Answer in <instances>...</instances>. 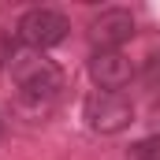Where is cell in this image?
Wrapping results in <instances>:
<instances>
[{"label": "cell", "instance_id": "9", "mask_svg": "<svg viewBox=\"0 0 160 160\" xmlns=\"http://www.w3.org/2000/svg\"><path fill=\"white\" fill-rule=\"evenodd\" d=\"M0 138H4V119H0Z\"/></svg>", "mask_w": 160, "mask_h": 160}, {"label": "cell", "instance_id": "4", "mask_svg": "<svg viewBox=\"0 0 160 160\" xmlns=\"http://www.w3.org/2000/svg\"><path fill=\"white\" fill-rule=\"evenodd\" d=\"M89 78L97 89L123 93V86H130V78H134V63L119 48H97V52H89Z\"/></svg>", "mask_w": 160, "mask_h": 160}, {"label": "cell", "instance_id": "6", "mask_svg": "<svg viewBox=\"0 0 160 160\" xmlns=\"http://www.w3.org/2000/svg\"><path fill=\"white\" fill-rule=\"evenodd\" d=\"M142 86L153 89V93H160V52L145 56V63H142Z\"/></svg>", "mask_w": 160, "mask_h": 160}, {"label": "cell", "instance_id": "1", "mask_svg": "<svg viewBox=\"0 0 160 160\" xmlns=\"http://www.w3.org/2000/svg\"><path fill=\"white\" fill-rule=\"evenodd\" d=\"M8 75L19 89V108L30 116V119H41L45 112H52L60 89H63V71L38 48H26V45H11L8 52Z\"/></svg>", "mask_w": 160, "mask_h": 160}, {"label": "cell", "instance_id": "3", "mask_svg": "<svg viewBox=\"0 0 160 160\" xmlns=\"http://www.w3.org/2000/svg\"><path fill=\"white\" fill-rule=\"evenodd\" d=\"M15 34H19V45L45 52V48H56L60 41H67L71 22H67V15L56 11V8H30V11L19 19Z\"/></svg>", "mask_w": 160, "mask_h": 160}, {"label": "cell", "instance_id": "2", "mask_svg": "<svg viewBox=\"0 0 160 160\" xmlns=\"http://www.w3.org/2000/svg\"><path fill=\"white\" fill-rule=\"evenodd\" d=\"M82 119L93 134H123L134 123V101L127 93H108V89H93L82 101Z\"/></svg>", "mask_w": 160, "mask_h": 160}, {"label": "cell", "instance_id": "8", "mask_svg": "<svg viewBox=\"0 0 160 160\" xmlns=\"http://www.w3.org/2000/svg\"><path fill=\"white\" fill-rule=\"evenodd\" d=\"M149 130H153V138H160V101L149 108Z\"/></svg>", "mask_w": 160, "mask_h": 160}, {"label": "cell", "instance_id": "5", "mask_svg": "<svg viewBox=\"0 0 160 160\" xmlns=\"http://www.w3.org/2000/svg\"><path fill=\"white\" fill-rule=\"evenodd\" d=\"M134 38V15L127 8H101L89 19V41L97 48H119L123 41Z\"/></svg>", "mask_w": 160, "mask_h": 160}, {"label": "cell", "instance_id": "7", "mask_svg": "<svg viewBox=\"0 0 160 160\" xmlns=\"http://www.w3.org/2000/svg\"><path fill=\"white\" fill-rule=\"evenodd\" d=\"M130 160H160V138H142L130 145Z\"/></svg>", "mask_w": 160, "mask_h": 160}]
</instances>
